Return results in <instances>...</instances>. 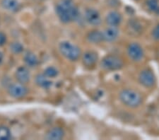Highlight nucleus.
<instances>
[{"instance_id": "nucleus-3", "label": "nucleus", "mask_w": 159, "mask_h": 140, "mask_svg": "<svg viewBox=\"0 0 159 140\" xmlns=\"http://www.w3.org/2000/svg\"><path fill=\"white\" fill-rule=\"evenodd\" d=\"M101 66L106 71L118 70L124 67V61L118 55H108L102 58Z\"/></svg>"}, {"instance_id": "nucleus-4", "label": "nucleus", "mask_w": 159, "mask_h": 140, "mask_svg": "<svg viewBox=\"0 0 159 140\" xmlns=\"http://www.w3.org/2000/svg\"><path fill=\"white\" fill-rule=\"evenodd\" d=\"M59 49L64 57L71 61L77 60L81 55V50L79 47L68 41L61 42Z\"/></svg>"}, {"instance_id": "nucleus-7", "label": "nucleus", "mask_w": 159, "mask_h": 140, "mask_svg": "<svg viewBox=\"0 0 159 140\" xmlns=\"http://www.w3.org/2000/svg\"><path fill=\"white\" fill-rule=\"evenodd\" d=\"M85 19L90 25L98 26L102 22L100 13L93 8L87 9L85 11Z\"/></svg>"}, {"instance_id": "nucleus-21", "label": "nucleus", "mask_w": 159, "mask_h": 140, "mask_svg": "<svg viewBox=\"0 0 159 140\" xmlns=\"http://www.w3.org/2000/svg\"><path fill=\"white\" fill-rule=\"evenodd\" d=\"M23 45L20 43L15 42L11 45V50L14 53H20L23 50Z\"/></svg>"}, {"instance_id": "nucleus-13", "label": "nucleus", "mask_w": 159, "mask_h": 140, "mask_svg": "<svg viewBox=\"0 0 159 140\" xmlns=\"http://www.w3.org/2000/svg\"><path fill=\"white\" fill-rule=\"evenodd\" d=\"M87 40L89 43L93 44H99L101 42L104 41L102 37V33L98 30H93L90 31L87 35Z\"/></svg>"}, {"instance_id": "nucleus-17", "label": "nucleus", "mask_w": 159, "mask_h": 140, "mask_svg": "<svg viewBox=\"0 0 159 140\" xmlns=\"http://www.w3.org/2000/svg\"><path fill=\"white\" fill-rule=\"evenodd\" d=\"M25 62L26 65L30 67H35L38 65V60L36 56H35L33 53L29 52L25 55Z\"/></svg>"}, {"instance_id": "nucleus-5", "label": "nucleus", "mask_w": 159, "mask_h": 140, "mask_svg": "<svg viewBox=\"0 0 159 140\" xmlns=\"http://www.w3.org/2000/svg\"><path fill=\"white\" fill-rule=\"evenodd\" d=\"M127 52L128 57L134 62H139L144 56L142 47L137 43H130L127 46Z\"/></svg>"}, {"instance_id": "nucleus-16", "label": "nucleus", "mask_w": 159, "mask_h": 140, "mask_svg": "<svg viewBox=\"0 0 159 140\" xmlns=\"http://www.w3.org/2000/svg\"><path fill=\"white\" fill-rule=\"evenodd\" d=\"M37 84L43 88H49L52 84V82L48 79L44 74L43 75H38L35 79Z\"/></svg>"}, {"instance_id": "nucleus-12", "label": "nucleus", "mask_w": 159, "mask_h": 140, "mask_svg": "<svg viewBox=\"0 0 159 140\" xmlns=\"http://www.w3.org/2000/svg\"><path fill=\"white\" fill-rule=\"evenodd\" d=\"M65 135L64 130L60 127H54L48 132L45 139L49 140H60L63 138Z\"/></svg>"}, {"instance_id": "nucleus-2", "label": "nucleus", "mask_w": 159, "mask_h": 140, "mask_svg": "<svg viewBox=\"0 0 159 140\" xmlns=\"http://www.w3.org/2000/svg\"><path fill=\"white\" fill-rule=\"evenodd\" d=\"M120 100L122 103L131 108H137L142 102V98L140 93L133 89H124L119 95Z\"/></svg>"}, {"instance_id": "nucleus-19", "label": "nucleus", "mask_w": 159, "mask_h": 140, "mask_svg": "<svg viewBox=\"0 0 159 140\" xmlns=\"http://www.w3.org/2000/svg\"><path fill=\"white\" fill-rule=\"evenodd\" d=\"M11 137V132L6 127H0V140H8Z\"/></svg>"}, {"instance_id": "nucleus-20", "label": "nucleus", "mask_w": 159, "mask_h": 140, "mask_svg": "<svg viewBox=\"0 0 159 140\" xmlns=\"http://www.w3.org/2000/svg\"><path fill=\"white\" fill-rule=\"evenodd\" d=\"M44 75L48 78H55L58 75V70L54 67H49L45 70Z\"/></svg>"}, {"instance_id": "nucleus-24", "label": "nucleus", "mask_w": 159, "mask_h": 140, "mask_svg": "<svg viewBox=\"0 0 159 140\" xmlns=\"http://www.w3.org/2000/svg\"><path fill=\"white\" fill-rule=\"evenodd\" d=\"M2 60H3V55H2V53L0 52V63L2 62Z\"/></svg>"}, {"instance_id": "nucleus-11", "label": "nucleus", "mask_w": 159, "mask_h": 140, "mask_svg": "<svg viewBox=\"0 0 159 140\" xmlns=\"http://www.w3.org/2000/svg\"><path fill=\"white\" fill-rule=\"evenodd\" d=\"M122 21V15L118 11H112L107 14L106 17V22L110 26H116L119 25Z\"/></svg>"}, {"instance_id": "nucleus-8", "label": "nucleus", "mask_w": 159, "mask_h": 140, "mask_svg": "<svg viewBox=\"0 0 159 140\" xmlns=\"http://www.w3.org/2000/svg\"><path fill=\"white\" fill-rule=\"evenodd\" d=\"M9 93L12 97L20 98L26 95L27 89L23 84H14L9 87Z\"/></svg>"}, {"instance_id": "nucleus-1", "label": "nucleus", "mask_w": 159, "mask_h": 140, "mask_svg": "<svg viewBox=\"0 0 159 140\" xmlns=\"http://www.w3.org/2000/svg\"><path fill=\"white\" fill-rule=\"evenodd\" d=\"M55 11L64 24L76 21L79 16V9L74 4L73 0H60L56 6Z\"/></svg>"}, {"instance_id": "nucleus-15", "label": "nucleus", "mask_w": 159, "mask_h": 140, "mask_svg": "<svg viewBox=\"0 0 159 140\" xmlns=\"http://www.w3.org/2000/svg\"><path fill=\"white\" fill-rule=\"evenodd\" d=\"M2 6L10 11H16L19 9V3L17 0H2Z\"/></svg>"}, {"instance_id": "nucleus-14", "label": "nucleus", "mask_w": 159, "mask_h": 140, "mask_svg": "<svg viewBox=\"0 0 159 140\" xmlns=\"http://www.w3.org/2000/svg\"><path fill=\"white\" fill-rule=\"evenodd\" d=\"M16 77L20 84H25L30 79L29 71L25 67H19L16 70Z\"/></svg>"}, {"instance_id": "nucleus-10", "label": "nucleus", "mask_w": 159, "mask_h": 140, "mask_svg": "<svg viewBox=\"0 0 159 140\" xmlns=\"http://www.w3.org/2000/svg\"><path fill=\"white\" fill-rule=\"evenodd\" d=\"M102 33L103 40L106 42H113L119 36L120 31L116 26H110L104 30Z\"/></svg>"}, {"instance_id": "nucleus-22", "label": "nucleus", "mask_w": 159, "mask_h": 140, "mask_svg": "<svg viewBox=\"0 0 159 140\" xmlns=\"http://www.w3.org/2000/svg\"><path fill=\"white\" fill-rule=\"evenodd\" d=\"M152 38L156 40H159V24L152 30Z\"/></svg>"}, {"instance_id": "nucleus-6", "label": "nucleus", "mask_w": 159, "mask_h": 140, "mask_svg": "<svg viewBox=\"0 0 159 140\" xmlns=\"http://www.w3.org/2000/svg\"><path fill=\"white\" fill-rule=\"evenodd\" d=\"M139 81L146 88H151L156 84V76L151 70L146 69L139 73Z\"/></svg>"}, {"instance_id": "nucleus-18", "label": "nucleus", "mask_w": 159, "mask_h": 140, "mask_svg": "<svg viewBox=\"0 0 159 140\" xmlns=\"http://www.w3.org/2000/svg\"><path fill=\"white\" fill-rule=\"evenodd\" d=\"M147 9L152 13L159 12V2L158 0H147L146 2Z\"/></svg>"}, {"instance_id": "nucleus-23", "label": "nucleus", "mask_w": 159, "mask_h": 140, "mask_svg": "<svg viewBox=\"0 0 159 140\" xmlns=\"http://www.w3.org/2000/svg\"><path fill=\"white\" fill-rule=\"evenodd\" d=\"M6 42V36L4 34L0 33V46L3 45Z\"/></svg>"}, {"instance_id": "nucleus-9", "label": "nucleus", "mask_w": 159, "mask_h": 140, "mask_svg": "<svg viewBox=\"0 0 159 140\" xmlns=\"http://www.w3.org/2000/svg\"><path fill=\"white\" fill-rule=\"evenodd\" d=\"M98 53L94 51H87L82 56V62L86 67H94L98 62Z\"/></svg>"}]
</instances>
